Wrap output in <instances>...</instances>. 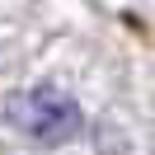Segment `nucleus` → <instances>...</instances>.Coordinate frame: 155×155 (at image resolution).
Instances as JSON below:
<instances>
[{
  "mask_svg": "<svg viewBox=\"0 0 155 155\" xmlns=\"http://www.w3.org/2000/svg\"><path fill=\"white\" fill-rule=\"evenodd\" d=\"M5 122H14L24 136L33 141H66L75 136L80 127V108L66 89H52V85H38V89H24V94H10L5 99Z\"/></svg>",
  "mask_w": 155,
  "mask_h": 155,
  "instance_id": "nucleus-1",
  "label": "nucleus"
}]
</instances>
